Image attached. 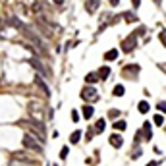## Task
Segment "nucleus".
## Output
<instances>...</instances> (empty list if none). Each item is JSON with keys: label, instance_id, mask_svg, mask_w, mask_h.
<instances>
[{"label": "nucleus", "instance_id": "nucleus-5", "mask_svg": "<svg viewBox=\"0 0 166 166\" xmlns=\"http://www.w3.org/2000/svg\"><path fill=\"white\" fill-rule=\"evenodd\" d=\"M31 66L35 68V71H37L39 75H43V77H50V70H47L43 64L37 60V58H31Z\"/></svg>", "mask_w": 166, "mask_h": 166}, {"label": "nucleus", "instance_id": "nucleus-30", "mask_svg": "<svg viewBox=\"0 0 166 166\" xmlns=\"http://www.w3.org/2000/svg\"><path fill=\"white\" fill-rule=\"evenodd\" d=\"M54 4H64V0H52Z\"/></svg>", "mask_w": 166, "mask_h": 166}, {"label": "nucleus", "instance_id": "nucleus-18", "mask_svg": "<svg viewBox=\"0 0 166 166\" xmlns=\"http://www.w3.org/2000/svg\"><path fill=\"white\" fill-rule=\"evenodd\" d=\"M104 124H106V122H104L103 118L97 120V129H95V132H97V133H103V132H104Z\"/></svg>", "mask_w": 166, "mask_h": 166}, {"label": "nucleus", "instance_id": "nucleus-6", "mask_svg": "<svg viewBox=\"0 0 166 166\" xmlns=\"http://www.w3.org/2000/svg\"><path fill=\"white\" fill-rule=\"evenodd\" d=\"M139 66L137 64H129V66H124V70H122V75H137L139 74Z\"/></svg>", "mask_w": 166, "mask_h": 166}, {"label": "nucleus", "instance_id": "nucleus-24", "mask_svg": "<svg viewBox=\"0 0 166 166\" xmlns=\"http://www.w3.org/2000/svg\"><path fill=\"white\" fill-rule=\"evenodd\" d=\"M68 153H70V149H68V147H64V149L60 151V158H66V156H68Z\"/></svg>", "mask_w": 166, "mask_h": 166}, {"label": "nucleus", "instance_id": "nucleus-10", "mask_svg": "<svg viewBox=\"0 0 166 166\" xmlns=\"http://www.w3.org/2000/svg\"><path fill=\"white\" fill-rule=\"evenodd\" d=\"M149 108H151V106H149L147 100H141V103L137 104V110H139L141 114H147V112H149Z\"/></svg>", "mask_w": 166, "mask_h": 166}, {"label": "nucleus", "instance_id": "nucleus-2", "mask_svg": "<svg viewBox=\"0 0 166 166\" xmlns=\"http://www.w3.org/2000/svg\"><path fill=\"white\" fill-rule=\"evenodd\" d=\"M23 147H25V149H29V151H35V153H41V151H43L41 141H39V139H35L31 133L23 135Z\"/></svg>", "mask_w": 166, "mask_h": 166}, {"label": "nucleus", "instance_id": "nucleus-8", "mask_svg": "<svg viewBox=\"0 0 166 166\" xmlns=\"http://www.w3.org/2000/svg\"><path fill=\"white\" fill-rule=\"evenodd\" d=\"M35 81H37V85H39V87H41L43 91H45V95H48V97H50V87H48V85H47L45 81H43V77H41V75H37V77H35Z\"/></svg>", "mask_w": 166, "mask_h": 166}, {"label": "nucleus", "instance_id": "nucleus-16", "mask_svg": "<svg viewBox=\"0 0 166 166\" xmlns=\"http://www.w3.org/2000/svg\"><path fill=\"white\" fill-rule=\"evenodd\" d=\"M112 93H114V97H122V95L126 93V89H124V85H116Z\"/></svg>", "mask_w": 166, "mask_h": 166}, {"label": "nucleus", "instance_id": "nucleus-4", "mask_svg": "<svg viewBox=\"0 0 166 166\" xmlns=\"http://www.w3.org/2000/svg\"><path fill=\"white\" fill-rule=\"evenodd\" d=\"M135 47H137L135 35H129V37H126L124 41H122V50H124V52H133Z\"/></svg>", "mask_w": 166, "mask_h": 166}, {"label": "nucleus", "instance_id": "nucleus-14", "mask_svg": "<svg viewBox=\"0 0 166 166\" xmlns=\"http://www.w3.org/2000/svg\"><path fill=\"white\" fill-rule=\"evenodd\" d=\"M108 75H110V68L103 66V68H100V71H99V77H100V79H106Z\"/></svg>", "mask_w": 166, "mask_h": 166}, {"label": "nucleus", "instance_id": "nucleus-9", "mask_svg": "<svg viewBox=\"0 0 166 166\" xmlns=\"http://www.w3.org/2000/svg\"><path fill=\"white\" fill-rule=\"evenodd\" d=\"M93 114H95V108L93 106H83V118H87V120H91L93 118Z\"/></svg>", "mask_w": 166, "mask_h": 166}, {"label": "nucleus", "instance_id": "nucleus-31", "mask_svg": "<svg viewBox=\"0 0 166 166\" xmlns=\"http://www.w3.org/2000/svg\"><path fill=\"white\" fill-rule=\"evenodd\" d=\"M147 166H156V160H153V162H149Z\"/></svg>", "mask_w": 166, "mask_h": 166}, {"label": "nucleus", "instance_id": "nucleus-3", "mask_svg": "<svg viewBox=\"0 0 166 166\" xmlns=\"http://www.w3.org/2000/svg\"><path fill=\"white\" fill-rule=\"evenodd\" d=\"M81 99L87 100V103H95V100L99 99V93L95 87H91V85H87V87L81 89Z\"/></svg>", "mask_w": 166, "mask_h": 166}, {"label": "nucleus", "instance_id": "nucleus-21", "mask_svg": "<svg viewBox=\"0 0 166 166\" xmlns=\"http://www.w3.org/2000/svg\"><path fill=\"white\" fill-rule=\"evenodd\" d=\"M153 122H155L156 126H162V122H164V118L160 116V114H155V118H153Z\"/></svg>", "mask_w": 166, "mask_h": 166}, {"label": "nucleus", "instance_id": "nucleus-26", "mask_svg": "<svg viewBox=\"0 0 166 166\" xmlns=\"http://www.w3.org/2000/svg\"><path fill=\"white\" fill-rule=\"evenodd\" d=\"M132 4H133V10L139 8V4H141V0H132Z\"/></svg>", "mask_w": 166, "mask_h": 166}, {"label": "nucleus", "instance_id": "nucleus-1", "mask_svg": "<svg viewBox=\"0 0 166 166\" xmlns=\"http://www.w3.org/2000/svg\"><path fill=\"white\" fill-rule=\"evenodd\" d=\"M19 31L23 33V37H25V39H29V41L33 43V45L37 47V50H39V52H43V54L47 52V48H45V43L41 41V37H39V35H37V33H35V31L31 29V27H27V25H21V27H19Z\"/></svg>", "mask_w": 166, "mask_h": 166}, {"label": "nucleus", "instance_id": "nucleus-32", "mask_svg": "<svg viewBox=\"0 0 166 166\" xmlns=\"http://www.w3.org/2000/svg\"><path fill=\"white\" fill-rule=\"evenodd\" d=\"M155 2H158V4H160V0H155Z\"/></svg>", "mask_w": 166, "mask_h": 166}, {"label": "nucleus", "instance_id": "nucleus-23", "mask_svg": "<svg viewBox=\"0 0 166 166\" xmlns=\"http://www.w3.org/2000/svg\"><path fill=\"white\" fill-rule=\"evenodd\" d=\"M156 110H160V112H166V103H156Z\"/></svg>", "mask_w": 166, "mask_h": 166}, {"label": "nucleus", "instance_id": "nucleus-12", "mask_svg": "<svg viewBox=\"0 0 166 166\" xmlns=\"http://www.w3.org/2000/svg\"><path fill=\"white\" fill-rule=\"evenodd\" d=\"M114 129H118V132H124V129H128V124L124 120H118V122H114Z\"/></svg>", "mask_w": 166, "mask_h": 166}, {"label": "nucleus", "instance_id": "nucleus-22", "mask_svg": "<svg viewBox=\"0 0 166 166\" xmlns=\"http://www.w3.org/2000/svg\"><path fill=\"white\" fill-rule=\"evenodd\" d=\"M124 19H129V21H137V18L133 16L132 12H126V14H124Z\"/></svg>", "mask_w": 166, "mask_h": 166}, {"label": "nucleus", "instance_id": "nucleus-25", "mask_svg": "<svg viewBox=\"0 0 166 166\" xmlns=\"http://www.w3.org/2000/svg\"><path fill=\"white\" fill-rule=\"evenodd\" d=\"M158 39H160V43H162V45L166 47V31H162V33H160V37H158Z\"/></svg>", "mask_w": 166, "mask_h": 166}, {"label": "nucleus", "instance_id": "nucleus-17", "mask_svg": "<svg viewBox=\"0 0 166 166\" xmlns=\"http://www.w3.org/2000/svg\"><path fill=\"white\" fill-rule=\"evenodd\" d=\"M79 139H81V132H79V129H77V132H74V133L70 135V143H77Z\"/></svg>", "mask_w": 166, "mask_h": 166}, {"label": "nucleus", "instance_id": "nucleus-19", "mask_svg": "<svg viewBox=\"0 0 166 166\" xmlns=\"http://www.w3.org/2000/svg\"><path fill=\"white\" fill-rule=\"evenodd\" d=\"M97 79H99V75L95 74V71H91V74H87V77H85V81H87V83H93V81H97Z\"/></svg>", "mask_w": 166, "mask_h": 166}, {"label": "nucleus", "instance_id": "nucleus-29", "mask_svg": "<svg viewBox=\"0 0 166 166\" xmlns=\"http://www.w3.org/2000/svg\"><path fill=\"white\" fill-rule=\"evenodd\" d=\"M118 2H120V0H110V4H112V6H118Z\"/></svg>", "mask_w": 166, "mask_h": 166}, {"label": "nucleus", "instance_id": "nucleus-20", "mask_svg": "<svg viewBox=\"0 0 166 166\" xmlns=\"http://www.w3.org/2000/svg\"><path fill=\"white\" fill-rule=\"evenodd\" d=\"M108 116H110L112 120H116V118H120V110H116V108H112V110L108 112Z\"/></svg>", "mask_w": 166, "mask_h": 166}, {"label": "nucleus", "instance_id": "nucleus-7", "mask_svg": "<svg viewBox=\"0 0 166 166\" xmlns=\"http://www.w3.org/2000/svg\"><path fill=\"white\" fill-rule=\"evenodd\" d=\"M110 143H112V147L120 149V147H122V143H124V139H122V135H118V133H112V135H110Z\"/></svg>", "mask_w": 166, "mask_h": 166}, {"label": "nucleus", "instance_id": "nucleus-28", "mask_svg": "<svg viewBox=\"0 0 166 166\" xmlns=\"http://www.w3.org/2000/svg\"><path fill=\"white\" fill-rule=\"evenodd\" d=\"M10 166H23V164H21L19 160H18V162H16V160H12V164H10ZM29 166H35V164H29Z\"/></svg>", "mask_w": 166, "mask_h": 166}, {"label": "nucleus", "instance_id": "nucleus-13", "mask_svg": "<svg viewBox=\"0 0 166 166\" xmlns=\"http://www.w3.org/2000/svg\"><path fill=\"white\" fill-rule=\"evenodd\" d=\"M116 58H118V50H108V52L104 54V60H110L112 62V60H116Z\"/></svg>", "mask_w": 166, "mask_h": 166}, {"label": "nucleus", "instance_id": "nucleus-15", "mask_svg": "<svg viewBox=\"0 0 166 166\" xmlns=\"http://www.w3.org/2000/svg\"><path fill=\"white\" fill-rule=\"evenodd\" d=\"M143 133H145V139H151L153 132H151V124L149 122H145V126H143Z\"/></svg>", "mask_w": 166, "mask_h": 166}, {"label": "nucleus", "instance_id": "nucleus-11", "mask_svg": "<svg viewBox=\"0 0 166 166\" xmlns=\"http://www.w3.org/2000/svg\"><path fill=\"white\" fill-rule=\"evenodd\" d=\"M99 2H100V0H89V2H87V12L93 14V12L99 8Z\"/></svg>", "mask_w": 166, "mask_h": 166}, {"label": "nucleus", "instance_id": "nucleus-27", "mask_svg": "<svg viewBox=\"0 0 166 166\" xmlns=\"http://www.w3.org/2000/svg\"><path fill=\"white\" fill-rule=\"evenodd\" d=\"M71 120H74V122H77V120H79V116H77V110H74V112H71Z\"/></svg>", "mask_w": 166, "mask_h": 166}]
</instances>
